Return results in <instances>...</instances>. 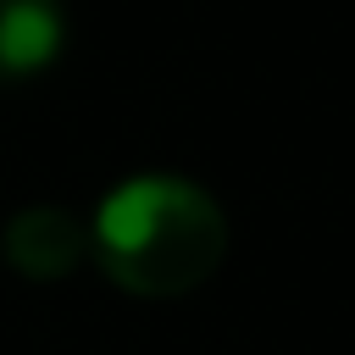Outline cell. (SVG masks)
I'll list each match as a JSON object with an SVG mask.
<instances>
[{
	"mask_svg": "<svg viewBox=\"0 0 355 355\" xmlns=\"http://www.w3.org/2000/svg\"><path fill=\"white\" fill-rule=\"evenodd\" d=\"M83 255H89V227L67 205H28L6 222V261L33 283L67 277Z\"/></svg>",
	"mask_w": 355,
	"mask_h": 355,
	"instance_id": "obj_2",
	"label": "cell"
},
{
	"mask_svg": "<svg viewBox=\"0 0 355 355\" xmlns=\"http://www.w3.org/2000/svg\"><path fill=\"white\" fill-rule=\"evenodd\" d=\"M67 50L61 0H0V83L39 78Z\"/></svg>",
	"mask_w": 355,
	"mask_h": 355,
	"instance_id": "obj_3",
	"label": "cell"
},
{
	"mask_svg": "<svg viewBox=\"0 0 355 355\" xmlns=\"http://www.w3.org/2000/svg\"><path fill=\"white\" fill-rule=\"evenodd\" d=\"M89 255L122 294L178 300L222 266L227 216L200 183L172 172H139L94 205Z\"/></svg>",
	"mask_w": 355,
	"mask_h": 355,
	"instance_id": "obj_1",
	"label": "cell"
}]
</instances>
